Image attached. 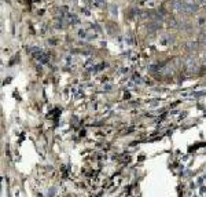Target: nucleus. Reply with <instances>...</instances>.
<instances>
[{"label":"nucleus","mask_w":206,"mask_h":197,"mask_svg":"<svg viewBox=\"0 0 206 197\" xmlns=\"http://www.w3.org/2000/svg\"><path fill=\"white\" fill-rule=\"evenodd\" d=\"M173 7L176 8L177 11H180V13H187V14H191V13H195L196 11V6L192 3H188V2H174L173 3Z\"/></svg>","instance_id":"obj_1"},{"label":"nucleus","mask_w":206,"mask_h":197,"mask_svg":"<svg viewBox=\"0 0 206 197\" xmlns=\"http://www.w3.org/2000/svg\"><path fill=\"white\" fill-rule=\"evenodd\" d=\"M201 3H206V0H199Z\"/></svg>","instance_id":"obj_2"}]
</instances>
